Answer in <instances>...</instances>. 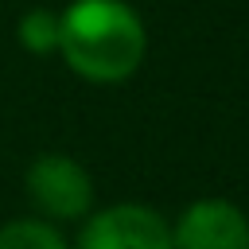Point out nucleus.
<instances>
[{
	"label": "nucleus",
	"mask_w": 249,
	"mask_h": 249,
	"mask_svg": "<svg viewBox=\"0 0 249 249\" xmlns=\"http://www.w3.org/2000/svg\"><path fill=\"white\" fill-rule=\"evenodd\" d=\"M54 54L89 86H121L148 58L144 16L128 0H70L58 12Z\"/></svg>",
	"instance_id": "f257e3e1"
},
{
	"label": "nucleus",
	"mask_w": 249,
	"mask_h": 249,
	"mask_svg": "<svg viewBox=\"0 0 249 249\" xmlns=\"http://www.w3.org/2000/svg\"><path fill=\"white\" fill-rule=\"evenodd\" d=\"M23 195L35 206V218H47L54 226L82 222L97 206V183L93 171L70 156V152H43L23 171Z\"/></svg>",
	"instance_id": "f03ea898"
},
{
	"label": "nucleus",
	"mask_w": 249,
	"mask_h": 249,
	"mask_svg": "<svg viewBox=\"0 0 249 249\" xmlns=\"http://www.w3.org/2000/svg\"><path fill=\"white\" fill-rule=\"evenodd\" d=\"M70 249H171V222L148 202L93 206Z\"/></svg>",
	"instance_id": "7ed1b4c3"
},
{
	"label": "nucleus",
	"mask_w": 249,
	"mask_h": 249,
	"mask_svg": "<svg viewBox=\"0 0 249 249\" xmlns=\"http://www.w3.org/2000/svg\"><path fill=\"white\" fill-rule=\"evenodd\" d=\"M171 249H249V214L218 195H202L171 222Z\"/></svg>",
	"instance_id": "20e7f679"
},
{
	"label": "nucleus",
	"mask_w": 249,
	"mask_h": 249,
	"mask_svg": "<svg viewBox=\"0 0 249 249\" xmlns=\"http://www.w3.org/2000/svg\"><path fill=\"white\" fill-rule=\"evenodd\" d=\"M0 249H70V241L62 226L23 214V218L0 222Z\"/></svg>",
	"instance_id": "39448f33"
},
{
	"label": "nucleus",
	"mask_w": 249,
	"mask_h": 249,
	"mask_svg": "<svg viewBox=\"0 0 249 249\" xmlns=\"http://www.w3.org/2000/svg\"><path fill=\"white\" fill-rule=\"evenodd\" d=\"M16 43L35 54V58H47L58 51V12L54 8H27L19 19H16Z\"/></svg>",
	"instance_id": "423d86ee"
}]
</instances>
